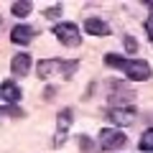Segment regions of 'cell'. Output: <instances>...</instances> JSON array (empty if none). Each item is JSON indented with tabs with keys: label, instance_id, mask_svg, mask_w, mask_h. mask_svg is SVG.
I'll use <instances>...</instances> for the list:
<instances>
[{
	"label": "cell",
	"instance_id": "8",
	"mask_svg": "<svg viewBox=\"0 0 153 153\" xmlns=\"http://www.w3.org/2000/svg\"><path fill=\"white\" fill-rule=\"evenodd\" d=\"M0 97L5 100L8 105H16V102H21V87H18L13 79H5V82L0 84Z\"/></svg>",
	"mask_w": 153,
	"mask_h": 153
},
{
	"label": "cell",
	"instance_id": "11",
	"mask_svg": "<svg viewBox=\"0 0 153 153\" xmlns=\"http://www.w3.org/2000/svg\"><path fill=\"white\" fill-rule=\"evenodd\" d=\"M84 31H87L89 36H110V26L102 18H87V21H84Z\"/></svg>",
	"mask_w": 153,
	"mask_h": 153
},
{
	"label": "cell",
	"instance_id": "10",
	"mask_svg": "<svg viewBox=\"0 0 153 153\" xmlns=\"http://www.w3.org/2000/svg\"><path fill=\"white\" fill-rule=\"evenodd\" d=\"M33 36H36V31H33L31 26H16V28L10 31V41H13V44H21V46L31 44Z\"/></svg>",
	"mask_w": 153,
	"mask_h": 153
},
{
	"label": "cell",
	"instance_id": "9",
	"mask_svg": "<svg viewBox=\"0 0 153 153\" xmlns=\"http://www.w3.org/2000/svg\"><path fill=\"white\" fill-rule=\"evenodd\" d=\"M10 71H13V76H26L28 71H31V54H18V56H13V61H10Z\"/></svg>",
	"mask_w": 153,
	"mask_h": 153
},
{
	"label": "cell",
	"instance_id": "6",
	"mask_svg": "<svg viewBox=\"0 0 153 153\" xmlns=\"http://www.w3.org/2000/svg\"><path fill=\"white\" fill-rule=\"evenodd\" d=\"M135 97V92L133 89H128L123 82H115L110 84V102H112V107H123V102H130V100Z\"/></svg>",
	"mask_w": 153,
	"mask_h": 153
},
{
	"label": "cell",
	"instance_id": "4",
	"mask_svg": "<svg viewBox=\"0 0 153 153\" xmlns=\"http://www.w3.org/2000/svg\"><path fill=\"white\" fill-rule=\"evenodd\" d=\"M128 143L125 133L117 130V128H102L100 130V148L102 151H117V148H123Z\"/></svg>",
	"mask_w": 153,
	"mask_h": 153
},
{
	"label": "cell",
	"instance_id": "15",
	"mask_svg": "<svg viewBox=\"0 0 153 153\" xmlns=\"http://www.w3.org/2000/svg\"><path fill=\"white\" fill-rule=\"evenodd\" d=\"M46 18H51V21H54V18H59L61 16V5H54V8H49V10L44 13Z\"/></svg>",
	"mask_w": 153,
	"mask_h": 153
},
{
	"label": "cell",
	"instance_id": "14",
	"mask_svg": "<svg viewBox=\"0 0 153 153\" xmlns=\"http://www.w3.org/2000/svg\"><path fill=\"white\" fill-rule=\"evenodd\" d=\"M123 44H125L128 54H135V51H138V41H135L133 36H123Z\"/></svg>",
	"mask_w": 153,
	"mask_h": 153
},
{
	"label": "cell",
	"instance_id": "17",
	"mask_svg": "<svg viewBox=\"0 0 153 153\" xmlns=\"http://www.w3.org/2000/svg\"><path fill=\"white\" fill-rule=\"evenodd\" d=\"M146 5H148V8H151V10H153V3H146Z\"/></svg>",
	"mask_w": 153,
	"mask_h": 153
},
{
	"label": "cell",
	"instance_id": "3",
	"mask_svg": "<svg viewBox=\"0 0 153 153\" xmlns=\"http://www.w3.org/2000/svg\"><path fill=\"white\" fill-rule=\"evenodd\" d=\"M54 36L59 38L64 46H69V49H76V46L82 44V33H79L76 23H56L54 26Z\"/></svg>",
	"mask_w": 153,
	"mask_h": 153
},
{
	"label": "cell",
	"instance_id": "5",
	"mask_svg": "<svg viewBox=\"0 0 153 153\" xmlns=\"http://www.w3.org/2000/svg\"><path fill=\"white\" fill-rule=\"evenodd\" d=\"M71 115H74V112H71V107H64L59 115H56V117H59V120H56V135H54V146H56V148L66 143V135H69L71 120H74Z\"/></svg>",
	"mask_w": 153,
	"mask_h": 153
},
{
	"label": "cell",
	"instance_id": "16",
	"mask_svg": "<svg viewBox=\"0 0 153 153\" xmlns=\"http://www.w3.org/2000/svg\"><path fill=\"white\" fill-rule=\"evenodd\" d=\"M146 31H148V36H151V41H153V16L146 18Z\"/></svg>",
	"mask_w": 153,
	"mask_h": 153
},
{
	"label": "cell",
	"instance_id": "2",
	"mask_svg": "<svg viewBox=\"0 0 153 153\" xmlns=\"http://www.w3.org/2000/svg\"><path fill=\"white\" fill-rule=\"evenodd\" d=\"M79 69V61H61V59H44L38 61L36 74L41 79H51V76H61V79H69L74 76V71Z\"/></svg>",
	"mask_w": 153,
	"mask_h": 153
},
{
	"label": "cell",
	"instance_id": "1",
	"mask_svg": "<svg viewBox=\"0 0 153 153\" xmlns=\"http://www.w3.org/2000/svg\"><path fill=\"white\" fill-rule=\"evenodd\" d=\"M105 64L112 66V69H120L125 71L128 79H133V82H146V79H151V64L143 59H123V56L117 54H107L105 56Z\"/></svg>",
	"mask_w": 153,
	"mask_h": 153
},
{
	"label": "cell",
	"instance_id": "7",
	"mask_svg": "<svg viewBox=\"0 0 153 153\" xmlns=\"http://www.w3.org/2000/svg\"><path fill=\"white\" fill-rule=\"evenodd\" d=\"M107 117L115 123V125H133L138 117V112L133 107H110L107 110Z\"/></svg>",
	"mask_w": 153,
	"mask_h": 153
},
{
	"label": "cell",
	"instance_id": "12",
	"mask_svg": "<svg viewBox=\"0 0 153 153\" xmlns=\"http://www.w3.org/2000/svg\"><path fill=\"white\" fill-rule=\"evenodd\" d=\"M10 10H13V16L26 18L28 13L33 10V3H31V0H18V3H13V5H10Z\"/></svg>",
	"mask_w": 153,
	"mask_h": 153
},
{
	"label": "cell",
	"instance_id": "13",
	"mask_svg": "<svg viewBox=\"0 0 153 153\" xmlns=\"http://www.w3.org/2000/svg\"><path fill=\"white\" fill-rule=\"evenodd\" d=\"M138 148H140V151H151V153H153V128H148V130L143 133V138H140V143H138Z\"/></svg>",
	"mask_w": 153,
	"mask_h": 153
}]
</instances>
